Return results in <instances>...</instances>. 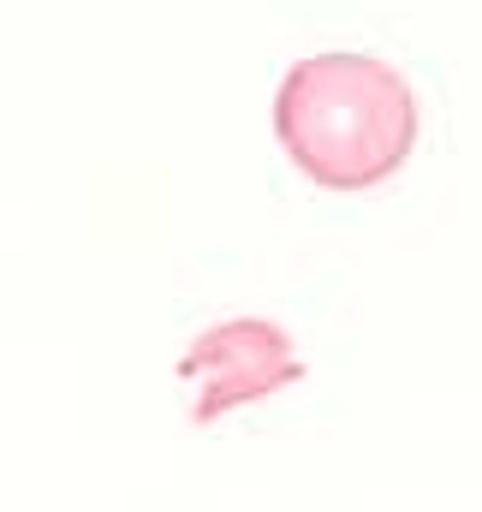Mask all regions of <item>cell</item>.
I'll list each match as a JSON object with an SVG mask.
<instances>
[{
	"label": "cell",
	"instance_id": "cell-1",
	"mask_svg": "<svg viewBox=\"0 0 482 512\" xmlns=\"http://www.w3.org/2000/svg\"><path fill=\"white\" fill-rule=\"evenodd\" d=\"M274 137L310 185L340 197L375 191L417 143V96L387 60L328 48L280 78Z\"/></svg>",
	"mask_w": 482,
	"mask_h": 512
},
{
	"label": "cell",
	"instance_id": "cell-2",
	"mask_svg": "<svg viewBox=\"0 0 482 512\" xmlns=\"http://www.w3.org/2000/svg\"><path fill=\"white\" fill-rule=\"evenodd\" d=\"M179 370H185V382H197V399H191L197 423H215L233 405L268 399V393H280L304 376L292 340L262 316H233V322L209 328L203 340H191Z\"/></svg>",
	"mask_w": 482,
	"mask_h": 512
}]
</instances>
